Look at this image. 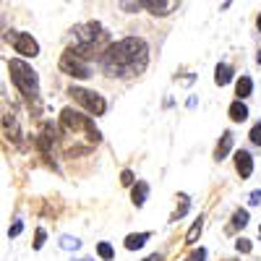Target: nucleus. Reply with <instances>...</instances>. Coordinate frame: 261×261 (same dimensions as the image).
Masks as SVG:
<instances>
[{
  "instance_id": "nucleus-16",
  "label": "nucleus",
  "mask_w": 261,
  "mask_h": 261,
  "mask_svg": "<svg viewBox=\"0 0 261 261\" xmlns=\"http://www.w3.org/2000/svg\"><path fill=\"white\" fill-rule=\"evenodd\" d=\"M201 230H204V217H199V220H196V222L191 225V230L186 232V246H193L196 241H199Z\"/></svg>"
},
{
  "instance_id": "nucleus-10",
  "label": "nucleus",
  "mask_w": 261,
  "mask_h": 261,
  "mask_svg": "<svg viewBox=\"0 0 261 261\" xmlns=\"http://www.w3.org/2000/svg\"><path fill=\"white\" fill-rule=\"evenodd\" d=\"M230 151H232V134H230V130H225V134L220 136V144H217V149H214V160L222 162Z\"/></svg>"
},
{
  "instance_id": "nucleus-31",
  "label": "nucleus",
  "mask_w": 261,
  "mask_h": 261,
  "mask_svg": "<svg viewBox=\"0 0 261 261\" xmlns=\"http://www.w3.org/2000/svg\"><path fill=\"white\" fill-rule=\"evenodd\" d=\"M258 230H261V227H258Z\"/></svg>"
},
{
  "instance_id": "nucleus-26",
  "label": "nucleus",
  "mask_w": 261,
  "mask_h": 261,
  "mask_svg": "<svg viewBox=\"0 0 261 261\" xmlns=\"http://www.w3.org/2000/svg\"><path fill=\"white\" fill-rule=\"evenodd\" d=\"M188 261H206V248H199V251H193Z\"/></svg>"
},
{
  "instance_id": "nucleus-22",
  "label": "nucleus",
  "mask_w": 261,
  "mask_h": 261,
  "mask_svg": "<svg viewBox=\"0 0 261 261\" xmlns=\"http://www.w3.org/2000/svg\"><path fill=\"white\" fill-rule=\"evenodd\" d=\"M248 139L256 144V146H261V123H256L253 128H251V134H248Z\"/></svg>"
},
{
  "instance_id": "nucleus-19",
  "label": "nucleus",
  "mask_w": 261,
  "mask_h": 261,
  "mask_svg": "<svg viewBox=\"0 0 261 261\" xmlns=\"http://www.w3.org/2000/svg\"><path fill=\"white\" fill-rule=\"evenodd\" d=\"M97 253H99V258H105V261H110V258L115 256V251H113L110 243H99V246H97Z\"/></svg>"
},
{
  "instance_id": "nucleus-7",
  "label": "nucleus",
  "mask_w": 261,
  "mask_h": 261,
  "mask_svg": "<svg viewBox=\"0 0 261 261\" xmlns=\"http://www.w3.org/2000/svg\"><path fill=\"white\" fill-rule=\"evenodd\" d=\"M235 170H238V175H241V178H251V172H253V157L248 154L246 149L235 151Z\"/></svg>"
},
{
  "instance_id": "nucleus-6",
  "label": "nucleus",
  "mask_w": 261,
  "mask_h": 261,
  "mask_svg": "<svg viewBox=\"0 0 261 261\" xmlns=\"http://www.w3.org/2000/svg\"><path fill=\"white\" fill-rule=\"evenodd\" d=\"M8 42L13 45V50L21 58H37L39 55V42L32 34H27V32H11L8 34Z\"/></svg>"
},
{
  "instance_id": "nucleus-24",
  "label": "nucleus",
  "mask_w": 261,
  "mask_h": 261,
  "mask_svg": "<svg viewBox=\"0 0 261 261\" xmlns=\"http://www.w3.org/2000/svg\"><path fill=\"white\" fill-rule=\"evenodd\" d=\"M21 230H24V222H21V220H16V222L8 227V238H16V235H21Z\"/></svg>"
},
{
  "instance_id": "nucleus-8",
  "label": "nucleus",
  "mask_w": 261,
  "mask_h": 261,
  "mask_svg": "<svg viewBox=\"0 0 261 261\" xmlns=\"http://www.w3.org/2000/svg\"><path fill=\"white\" fill-rule=\"evenodd\" d=\"M141 3H144V8H146L149 13L167 16V13H172V8H175L178 0H141Z\"/></svg>"
},
{
  "instance_id": "nucleus-27",
  "label": "nucleus",
  "mask_w": 261,
  "mask_h": 261,
  "mask_svg": "<svg viewBox=\"0 0 261 261\" xmlns=\"http://www.w3.org/2000/svg\"><path fill=\"white\" fill-rule=\"evenodd\" d=\"M261 204V191H253L251 193V206H258Z\"/></svg>"
},
{
  "instance_id": "nucleus-17",
  "label": "nucleus",
  "mask_w": 261,
  "mask_h": 261,
  "mask_svg": "<svg viewBox=\"0 0 261 261\" xmlns=\"http://www.w3.org/2000/svg\"><path fill=\"white\" fill-rule=\"evenodd\" d=\"M178 199H180V206H178L175 212H172V217H170V222H178V220H180V217H183V214H186V212L191 209V199H188V196H186V193H180V196H178Z\"/></svg>"
},
{
  "instance_id": "nucleus-21",
  "label": "nucleus",
  "mask_w": 261,
  "mask_h": 261,
  "mask_svg": "<svg viewBox=\"0 0 261 261\" xmlns=\"http://www.w3.org/2000/svg\"><path fill=\"white\" fill-rule=\"evenodd\" d=\"M45 241H47V232L42 227H37V232H34V251H39L42 246H45Z\"/></svg>"
},
{
  "instance_id": "nucleus-11",
  "label": "nucleus",
  "mask_w": 261,
  "mask_h": 261,
  "mask_svg": "<svg viewBox=\"0 0 261 261\" xmlns=\"http://www.w3.org/2000/svg\"><path fill=\"white\" fill-rule=\"evenodd\" d=\"M230 81H232V68H230L227 63H220L214 68V84L217 86H227Z\"/></svg>"
},
{
  "instance_id": "nucleus-13",
  "label": "nucleus",
  "mask_w": 261,
  "mask_h": 261,
  "mask_svg": "<svg viewBox=\"0 0 261 261\" xmlns=\"http://www.w3.org/2000/svg\"><path fill=\"white\" fill-rule=\"evenodd\" d=\"M146 241H149V232H130V235L125 238V248H128V251L144 248V246H146Z\"/></svg>"
},
{
  "instance_id": "nucleus-12",
  "label": "nucleus",
  "mask_w": 261,
  "mask_h": 261,
  "mask_svg": "<svg viewBox=\"0 0 261 261\" xmlns=\"http://www.w3.org/2000/svg\"><path fill=\"white\" fill-rule=\"evenodd\" d=\"M246 118H248V107H246V102H243V99H235V102L230 105V120L243 123Z\"/></svg>"
},
{
  "instance_id": "nucleus-30",
  "label": "nucleus",
  "mask_w": 261,
  "mask_h": 261,
  "mask_svg": "<svg viewBox=\"0 0 261 261\" xmlns=\"http://www.w3.org/2000/svg\"><path fill=\"white\" fill-rule=\"evenodd\" d=\"M256 60H258V63H261V50H258V55H256Z\"/></svg>"
},
{
  "instance_id": "nucleus-20",
  "label": "nucleus",
  "mask_w": 261,
  "mask_h": 261,
  "mask_svg": "<svg viewBox=\"0 0 261 261\" xmlns=\"http://www.w3.org/2000/svg\"><path fill=\"white\" fill-rule=\"evenodd\" d=\"M235 248H238V253H251V251H253V243L248 241V238H238Z\"/></svg>"
},
{
  "instance_id": "nucleus-28",
  "label": "nucleus",
  "mask_w": 261,
  "mask_h": 261,
  "mask_svg": "<svg viewBox=\"0 0 261 261\" xmlns=\"http://www.w3.org/2000/svg\"><path fill=\"white\" fill-rule=\"evenodd\" d=\"M144 261H162V253H151V256H146Z\"/></svg>"
},
{
  "instance_id": "nucleus-25",
  "label": "nucleus",
  "mask_w": 261,
  "mask_h": 261,
  "mask_svg": "<svg viewBox=\"0 0 261 261\" xmlns=\"http://www.w3.org/2000/svg\"><path fill=\"white\" fill-rule=\"evenodd\" d=\"M60 246H63V248H73V251L81 248V243L76 241V238H63V243H60Z\"/></svg>"
},
{
  "instance_id": "nucleus-23",
  "label": "nucleus",
  "mask_w": 261,
  "mask_h": 261,
  "mask_svg": "<svg viewBox=\"0 0 261 261\" xmlns=\"http://www.w3.org/2000/svg\"><path fill=\"white\" fill-rule=\"evenodd\" d=\"M120 183H123V186H134V183H136L134 172H130V170H123V172H120Z\"/></svg>"
},
{
  "instance_id": "nucleus-3",
  "label": "nucleus",
  "mask_w": 261,
  "mask_h": 261,
  "mask_svg": "<svg viewBox=\"0 0 261 261\" xmlns=\"http://www.w3.org/2000/svg\"><path fill=\"white\" fill-rule=\"evenodd\" d=\"M60 130H63V134H76V130H86V134H89V139H92L94 144L102 141V134L97 130L94 120H92L89 115H81V113L71 110V107H65V110L60 113Z\"/></svg>"
},
{
  "instance_id": "nucleus-15",
  "label": "nucleus",
  "mask_w": 261,
  "mask_h": 261,
  "mask_svg": "<svg viewBox=\"0 0 261 261\" xmlns=\"http://www.w3.org/2000/svg\"><path fill=\"white\" fill-rule=\"evenodd\" d=\"M3 125H6V134H8V139H11L13 144H18V141H21V130H18V125H16V118H13V115H6Z\"/></svg>"
},
{
  "instance_id": "nucleus-9",
  "label": "nucleus",
  "mask_w": 261,
  "mask_h": 261,
  "mask_svg": "<svg viewBox=\"0 0 261 261\" xmlns=\"http://www.w3.org/2000/svg\"><path fill=\"white\" fill-rule=\"evenodd\" d=\"M146 199H149V183L136 180L134 186H130V201H134V206L139 209V206L146 204Z\"/></svg>"
},
{
  "instance_id": "nucleus-14",
  "label": "nucleus",
  "mask_w": 261,
  "mask_h": 261,
  "mask_svg": "<svg viewBox=\"0 0 261 261\" xmlns=\"http://www.w3.org/2000/svg\"><path fill=\"white\" fill-rule=\"evenodd\" d=\"M251 92H253V81H251L248 76H241V79L235 81V94H238V99L251 97Z\"/></svg>"
},
{
  "instance_id": "nucleus-2",
  "label": "nucleus",
  "mask_w": 261,
  "mask_h": 261,
  "mask_svg": "<svg viewBox=\"0 0 261 261\" xmlns=\"http://www.w3.org/2000/svg\"><path fill=\"white\" fill-rule=\"evenodd\" d=\"M8 73H11L13 86H16L21 94H24V99L37 107V105H39V76H37V71L32 68L27 60L13 58V60L8 63Z\"/></svg>"
},
{
  "instance_id": "nucleus-4",
  "label": "nucleus",
  "mask_w": 261,
  "mask_h": 261,
  "mask_svg": "<svg viewBox=\"0 0 261 261\" xmlns=\"http://www.w3.org/2000/svg\"><path fill=\"white\" fill-rule=\"evenodd\" d=\"M60 71L73 76V79H89L92 71H89V63H86V47L71 45L60 55Z\"/></svg>"
},
{
  "instance_id": "nucleus-5",
  "label": "nucleus",
  "mask_w": 261,
  "mask_h": 261,
  "mask_svg": "<svg viewBox=\"0 0 261 261\" xmlns=\"http://www.w3.org/2000/svg\"><path fill=\"white\" fill-rule=\"evenodd\" d=\"M81 107H86L92 115H105V110H107V102H105V97L102 94H97V92H92V89H84V86H71V92H68Z\"/></svg>"
},
{
  "instance_id": "nucleus-1",
  "label": "nucleus",
  "mask_w": 261,
  "mask_h": 261,
  "mask_svg": "<svg viewBox=\"0 0 261 261\" xmlns=\"http://www.w3.org/2000/svg\"><path fill=\"white\" fill-rule=\"evenodd\" d=\"M149 65V45L141 37H123L102 53V71L115 79H130L146 71Z\"/></svg>"
},
{
  "instance_id": "nucleus-29",
  "label": "nucleus",
  "mask_w": 261,
  "mask_h": 261,
  "mask_svg": "<svg viewBox=\"0 0 261 261\" xmlns=\"http://www.w3.org/2000/svg\"><path fill=\"white\" fill-rule=\"evenodd\" d=\"M256 29L261 32V13H258V18H256Z\"/></svg>"
},
{
  "instance_id": "nucleus-18",
  "label": "nucleus",
  "mask_w": 261,
  "mask_h": 261,
  "mask_svg": "<svg viewBox=\"0 0 261 261\" xmlns=\"http://www.w3.org/2000/svg\"><path fill=\"white\" fill-rule=\"evenodd\" d=\"M248 225V212L246 209H235L232 214V227H246Z\"/></svg>"
}]
</instances>
